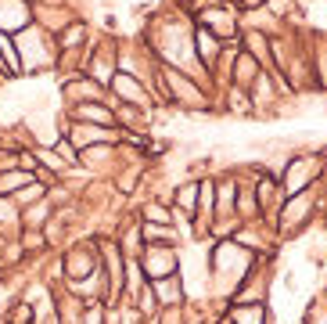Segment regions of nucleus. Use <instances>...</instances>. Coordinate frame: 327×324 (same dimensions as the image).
<instances>
[{
    "instance_id": "9",
    "label": "nucleus",
    "mask_w": 327,
    "mask_h": 324,
    "mask_svg": "<svg viewBox=\"0 0 327 324\" xmlns=\"http://www.w3.org/2000/svg\"><path fill=\"white\" fill-rule=\"evenodd\" d=\"M176 198H180V206H187V209H191V202H194V187H184Z\"/></svg>"
},
{
    "instance_id": "7",
    "label": "nucleus",
    "mask_w": 327,
    "mask_h": 324,
    "mask_svg": "<svg viewBox=\"0 0 327 324\" xmlns=\"http://www.w3.org/2000/svg\"><path fill=\"white\" fill-rule=\"evenodd\" d=\"M79 40H83V25H68V29H65V40H61V44H79Z\"/></svg>"
},
{
    "instance_id": "8",
    "label": "nucleus",
    "mask_w": 327,
    "mask_h": 324,
    "mask_svg": "<svg viewBox=\"0 0 327 324\" xmlns=\"http://www.w3.org/2000/svg\"><path fill=\"white\" fill-rule=\"evenodd\" d=\"M237 320H241V324H259L263 313H259V310H252V313H237Z\"/></svg>"
},
{
    "instance_id": "2",
    "label": "nucleus",
    "mask_w": 327,
    "mask_h": 324,
    "mask_svg": "<svg viewBox=\"0 0 327 324\" xmlns=\"http://www.w3.org/2000/svg\"><path fill=\"white\" fill-rule=\"evenodd\" d=\"M76 115L94 119V123H115V115H112L108 108H101V105H79V108H76Z\"/></svg>"
},
{
    "instance_id": "4",
    "label": "nucleus",
    "mask_w": 327,
    "mask_h": 324,
    "mask_svg": "<svg viewBox=\"0 0 327 324\" xmlns=\"http://www.w3.org/2000/svg\"><path fill=\"white\" fill-rule=\"evenodd\" d=\"M144 234H148V241H173V238H176V234L169 231V223H162V227L148 223V227H144Z\"/></svg>"
},
{
    "instance_id": "3",
    "label": "nucleus",
    "mask_w": 327,
    "mask_h": 324,
    "mask_svg": "<svg viewBox=\"0 0 327 324\" xmlns=\"http://www.w3.org/2000/svg\"><path fill=\"white\" fill-rule=\"evenodd\" d=\"M198 47H201V58H205V61H212V58H216V51H220V44L212 40V33H205V29L198 33Z\"/></svg>"
},
{
    "instance_id": "5",
    "label": "nucleus",
    "mask_w": 327,
    "mask_h": 324,
    "mask_svg": "<svg viewBox=\"0 0 327 324\" xmlns=\"http://www.w3.org/2000/svg\"><path fill=\"white\" fill-rule=\"evenodd\" d=\"M29 180H32V177H29L25 170H18V173H8V177H4V184H0V187L8 191V187H22V184H29Z\"/></svg>"
},
{
    "instance_id": "6",
    "label": "nucleus",
    "mask_w": 327,
    "mask_h": 324,
    "mask_svg": "<svg viewBox=\"0 0 327 324\" xmlns=\"http://www.w3.org/2000/svg\"><path fill=\"white\" fill-rule=\"evenodd\" d=\"M144 220H148V223H151V220H158V223H169V213L162 209V206H148V209H144Z\"/></svg>"
},
{
    "instance_id": "1",
    "label": "nucleus",
    "mask_w": 327,
    "mask_h": 324,
    "mask_svg": "<svg viewBox=\"0 0 327 324\" xmlns=\"http://www.w3.org/2000/svg\"><path fill=\"white\" fill-rule=\"evenodd\" d=\"M115 90L126 98V101H144V90H140V83L137 79H126V76H119L115 79Z\"/></svg>"
}]
</instances>
